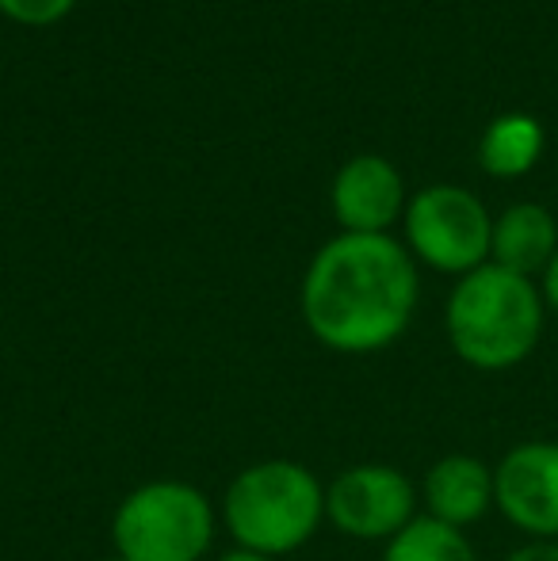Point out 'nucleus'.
I'll return each instance as SVG.
<instances>
[{
	"label": "nucleus",
	"instance_id": "20e7f679",
	"mask_svg": "<svg viewBox=\"0 0 558 561\" xmlns=\"http://www.w3.org/2000/svg\"><path fill=\"white\" fill-rule=\"evenodd\" d=\"M215 504L192 481L157 478L130 489L112 516L115 554L127 561H203L215 542Z\"/></svg>",
	"mask_w": 558,
	"mask_h": 561
},
{
	"label": "nucleus",
	"instance_id": "7ed1b4c3",
	"mask_svg": "<svg viewBox=\"0 0 558 561\" xmlns=\"http://www.w3.org/2000/svg\"><path fill=\"white\" fill-rule=\"evenodd\" d=\"M326 524V485L295 458H264L223 493V527L234 547L264 558L295 554Z\"/></svg>",
	"mask_w": 558,
	"mask_h": 561
},
{
	"label": "nucleus",
	"instance_id": "dca6fc26",
	"mask_svg": "<svg viewBox=\"0 0 558 561\" xmlns=\"http://www.w3.org/2000/svg\"><path fill=\"white\" fill-rule=\"evenodd\" d=\"M218 561H276V558H264V554H253V550H241V547H234V550H226Z\"/></svg>",
	"mask_w": 558,
	"mask_h": 561
},
{
	"label": "nucleus",
	"instance_id": "f8f14e48",
	"mask_svg": "<svg viewBox=\"0 0 558 561\" xmlns=\"http://www.w3.org/2000/svg\"><path fill=\"white\" fill-rule=\"evenodd\" d=\"M383 561H478V554L470 547L467 531L429 519L421 512L410 527H402L383 547Z\"/></svg>",
	"mask_w": 558,
	"mask_h": 561
},
{
	"label": "nucleus",
	"instance_id": "4468645a",
	"mask_svg": "<svg viewBox=\"0 0 558 561\" xmlns=\"http://www.w3.org/2000/svg\"><path fill=\"white\" fill-rule=\"evenodd\" d=\"M505 561H558V542H524Z\"/></svg>",
	"mask_w": 558,
	"mask_h": 561
},
{
	"label": "nucleus",
	"instance_id": "f03ea898",
	"mask_svg": "<svg viewBox=\"0 0 558 561\" xmlns=\"http://www.w3.org/2000/svg\"><path fill=\"white\" fill-rule=\"evenodd\" d=\"M547 306L536 279L513 275L498 264H482L455 283L447 295V344L475 370L521 367L544 336Z\"/></svg>",
	"mask_w": 558,
	"mask_h": 561
},
{
	"label": "nucleus",
	"instance_id": "39448f33",
	"mask_svg": "<svg viewBox=\"0 0 558 561\" xmlns=\"http://www.w3.org/2000/svg\"><path fill=\"white\" fill-rule=\"evenodd\" d=\"M493 218L475 192L432 184L406 203V244L410 256L444 275H470L490 264Z\"/></svg>",
	"mask_w": 558,
	"mask_h": 561
},
{
	"label": "nucleus",
	"instance_id": "2eb2a0df",
	"mask_svg": "<svg viewBox=\"0 0 558 561\" xmlns=\"http://www.w3.org/2000/svg\"><path fill=\"white\" fill-rule=\"evenodd\" d=\"M539 295H544V306L551 313H558V252H555V260L547 264V272L539 275Z\"/></svg>",
	"mask_w": 558,
	"mask_h": 561
},
{
	"label": "nucleus",
	"instance_id": "423d86ee",
	"mask_svg": "<svg viewBox=\"0 0 558 561\" xmlns=\"http://www.w3.org/2000/svg\"><path fill=\"white\" fill-rule=\"evenodd\" d=\"M421 489L387 462H356L326 485V524L356 542H390L421 516Z\"/></svg>",
	"mask_w": 558,
	"mask_h": 561
},
{
	"label": "nucleus",
	"instance_id": "f3484780",
	"mask_svg": "<svg viewBox=\"0 0 558 561\" xmlns=\"http://www.w3.org/2000/svg\"><path fill=\"white\" fill-rule=\"evenodd\" d=\"M96 561H127V558H119V554H107V558H96Z\"/></svg>",
	"mask_w": 558,
	"mask_h": 561
},
{
	"label": "nucleus",
	"instance_id": "9d476101",
	"mask_svg": "<svg viewBox=\"0 0 558 561\" xmlns=\"http://www.w3.org/2000/svg\"><path fill=\"white\" fill-rule=\"evenodd\" d=\"M558 252V222L539 203H513L493 218V241H490V264L505 267L524 279H536L547 272V264Z\"/></svg>",
	"mask_w": 558,
	"mask_h": 561
},
{
	"label": "nucleus",
	"instance_id": "6e6552de",
	"mask_svg": "<svg viewBox=\"0 0 558 561\" xmlns=\"http://www.w3.org/2000/svg\"><path fill=\"white\" fill-rule=\"evenodd\" d=\"M333 218L344 233H387L406 218V187L387 157H352L333 180Z\"/></svg>",
	"mask_w": 558,
	"mask_h": 561
},
{
	"label": "nucleus",
	"instance_id": "ddd939ff",
	"mask_svg": "<svg viewBox=\"0 0 558 561\" xmlns=\"http://www.w3.org/2000/svg\"><path fill=\"white\" fill-rule=\"evenodd\" d=\"M73 4H77V0H0V12H4L8 20H15V23L46 27V23H58Z\"/></svg>",
	"mask_w": 558,
	"mask_h": 561
},
{
	"label": "nucleus",
	"instance_id": "9b49d317",
	"mask_svg": "<svg viewBox=\"0 0 558 561\" xmlns=\"http://www.w3.org/2000/svg\"><path fill=\"white\" fill-rule=\"evenodd\" d=\"M544 126L524 112H505L486 126L478 141V164L498 180H516L532 172L544 157Z\"/></svg>",
	"mask_w": 558,
	"mask_h": 561
},
{
	"label": "nucleus",
	"instance_id": "0eeeda50",
	"mask_svg": "<svg viewBox=\"0 0 558 561\" xmlns=\"http://www.w3.org/2000/svg\"><path fill=\"white\" fill-rule=\"evenodd\" d=\"M493 508L532 542H558V444L509 447L493 466Z\"/></svg>",
	"mask_w": 558,
	"mask_h": 561
},
{
	"label": "nucleus",
	"instance_id": "1a4fd4ad",
	"mask_svg": "<svg viewBox=\"0 0 558 561\" xmlns=\"http://www.w3.org/2000/svg\"><path fill=\"white\" fill-rule=\"evenodd\" d=\"M424 516L467 531L493 508V466L475 455H444L421 481Z\"/></svg>",
	"mask_w": 558,
	"mask_h": 561
},
{
	"label": "nucleus",
	"instance_id": "f257e3e1",
	"mask_svg": "<svg viewBox=\"0 0 558 561\" xmlns=\"http://www.w3.org/2000/svg\"><path fill=\"white\" fill-rule=\"evenodd\" d=\"M418 260L390 233H341L303 275V321L318 344L372 355L410 329L418 310Z\"/></svg>",
	"mask_w": 558,
	"mask_h": 561
}]
</instances>
